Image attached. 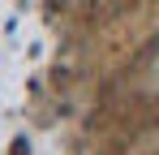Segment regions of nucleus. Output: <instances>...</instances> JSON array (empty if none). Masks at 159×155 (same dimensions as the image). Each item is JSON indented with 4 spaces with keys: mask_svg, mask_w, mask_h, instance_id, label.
<instances>
[]
</instances>
